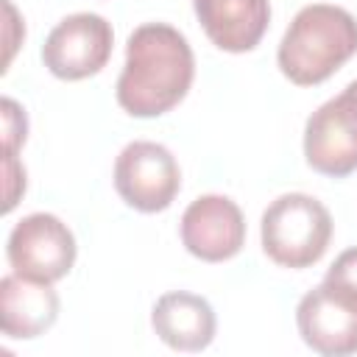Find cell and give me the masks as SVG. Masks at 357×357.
I'll use <instances>...</instances> for the list:
<instances>
[{
	"mask_svg": "<svg viewBox=\"0 0 357 357\" xmlns=\"http://www.w3.org/2000/svg\"><path fill=\"white\" fill-rule=\"evenodd\" d=\"M192 78L195 56L187 36L167 22H145L126 42L114 95L126 114L159 117L187 98Z\"/></svg>",
	"mask_w": 357,
	"mask_h": 357,
	"instance_id": "6da1fadb",
	"label": "cell"
},
{
	"mask_svg": "<svg viewBox=\"0 0 357 357\" xmlns=\"http://www.w3.org/2000/svg\"><path fill=\"white\" fill-rule=\"evenodd\" d=\"M114 45V31L106 17L92 11H78L53 25L42 45V61L50 75L61 81H84L98 75Z\"/></svg>",
	"mask_w": 357,
	"mask_h": 357,
	"instance_id": "52a82bcc",
	"label": "cell"
},
{
	"mask_svg": "<svg viewBox=\"0 0 357 357\" xmlns=\"http://www.w3.org/2000/svg\"><path fill=\"white\" fill-rule=\"evenodd\" d=\"M192 11L209 42L226 53L254 50L271 22L268 0H192Z\"/></svg>",
	"mask_w": 357,
	"mask_h": 357,
	"instance_id": "30bf717a",
	"label": "cell"
},
{
	"mask_svg": "<svg viewBox=\"0 0 357 357\" xmlns=\"http://www.w3.org/2000/svg\"><path fill=\"white\" fill-rule=\"evenodd\" d=\"M301 340L324 357H346L357 351V293L321 282L307 290L296 307Z\"/></svg>",
	"mask_w": 357,
	"mask_h": 357,
	"instance_id": "ba28073f",
	"label": "cell"
},
{
	"mask_svg": "<svg viewBox=\"0 0 357 357\" xmlns=\"http://www.w3.org/2000/svg\"><path fill=\"white\" fill-rule=\"evenodd\" d=\"M59 318V296L53 284L33 282L20 273L0 279V326L11 340H33Z\"/></svg>",
	"mask_w": 357,
	"mask_h": 357,
	"instance_id": "7c38bea8",
	"label": "cell"
},
{
	"mask_svg": "<svg viewBox=\"0 0 357 357\" xmlns=\"http://www.w3.org/2000/svg\"><path fill=\"white\" fill-rule=\"evenodd\" d=\"M181 243L201 262H226L245 245V218L229 195H198L181 215Z\"/></svg>",
	"mask_w": 357,
	"mask_h": 357,
	"instance_id": "9c48e42d",
	"label": "cell"
},
{
	"mask_svg": "<svg viewBox=\"0 0 357 357\" xmlns=\"http://www.w3.org/2000/svg\"><path fill=\"white\" fill-rule=\"evenodd\" d=\"M3 212L8 215L25 192V167L17 153H3Z\"/></svg>",
	"mask_w": 357,
	"mask_h": 357,
	"instance_id": "5bb4252c",
	"label": "cell"
},
{
	"mask_svg": "<svg viewBox=\"0 0 357 357\" xmlns=\"http://www.w3.org/2000/svg\"><path fill=\"white\" fill-rule=\"evenodd\" d=\"M0 126H3V153H17L20 145L25 142V137H28L25 109L17 100L3 98L0 100Z\"/></svg>",
	"mask_w": 357,
	"mask_h": 357,
	"instance_id": "4fadbf2b",
	"label": "cell"
},
{
	"mask_svg": "<svg viewBox=\"0 0 357 357\" xmlns=\"http://www.w3.org/2000/svg\"><path fill=\"white\" fill-rule=\"evenodd\" d=\"M357 53V20L332 3L304 6L287 25L276 64L296 86H315L332 78Z\"/></svg>",
	"mask_w": 357,
	"mask_h": 357,
	"instance_id": "7a4b0ae2",
	"label": "cell"
},
{
	"mask_svg": "<svg viewBox=\"0 0 357 357\" xmlns=\"http://www.w3.org/2000/svg\"><path fill=\"white\" fill-rule=\"evenodd\" d=\"M75 237L67 229L64 220H59L50 212H33L25 215L20 223H14L6 257L14 273L33 279V282H59L64 279L75 265Z\"/></svg>",
	"mask_w": 357,
	"mask_h": 357,
	"instance_id": "8992f818",
	"label": "cell"
},
{
	"mask_svg": "<svg viewBox=\"0 0 357 357\" xmlns=\"http://www.w3.org/2000/svg\"><path fill=\"white\" fill-rule=\"evenodd\" d=\"M324 279L332 282V284H340V287H346L351 293H357V248L340 251L335 257V262L329 265V271H326Z\"/></svg>",
	"mask_w": 357,
	"mask_h": 357,
	"instance_id": "9a60e30c",
	"label": "cell"
},
{
	"mask_svg": "<svg viewBox=\"0 0 357 357\" xmlns=\"http://www.w3.org/2000/svg\"><path fill=\"white\" fill-rule=\"evenodd\" d=\"M304 159L315 173L332 178L357 170V78L307 117Z\"/></svg>",
	"mask_w": 357,
	"mask_h": 357,
	"instance_id": "277c9868",
	"label": "cell"
},
{
	"mask_svg": "<svg viewBox=\"0 0 357 357\" xmlns=\"http://www.w3.org/2000/svg\"><path fill=\"white\" fill-rule=\"evenodd\" d=\"M114 190L137 212H162L181 190L178 162L165 145L134 139L114 159Z\"/></svg>",
	"mask_w": 357,
	"mask_h": 357,
	"instance_id": "5b68a950",
	"label": "cell"
},
{
	"mask_svg": "<svg viewBox=\"0 0 357 357\" xmlns=\"http://www.w3.org/2000/svg\"><path fill=\"white\" fill-rule=\"evenodd\" d=\"M3 8H6V59H3V70H6L8 61H11V56H14V50H17V36H14V31H25V28H22V22H20L17 8L11 6V0H6Z\"/></svg>",
	"mask_w": 357,
	"mask_h": 357,
	"instance_id": "2e32d148",
	"label": "cell"
},
{
	"mask_svg": "<svg viewBox=\"0 0 357 357\" xmlns=\"http://www.w3.org/2000/svg\"><path fill=\"white\" fill-rule=\"evenodd\" d=\"M259 240L265 257L279 268H310L332 243V215L315 195L284 192L262 212Z\"/></svg>",
	"mask_w": 357,
	"mask_h": 357,
	"instance_id": "3957f363",
	"label": "cell"
},
{
	"mask_svg": "<svg viewBox=\"0 0 357 357\" xmlns=\"http://www.w3.org/2000/svg\"><path fill=\"white\" fill-rule=\"evenodd\" d=\"M151 326L156 337L173 351H204L215 340L218 318L204 296L170 290L156 298L151 310Z\"/></svg>",
	"mask_w": 357,
	"mask_h": 357,
	"instance_id": "8fae6325",
	"label": "cell"
}]
</instances>
